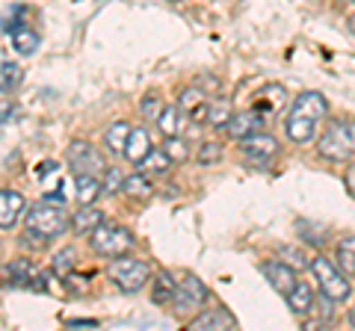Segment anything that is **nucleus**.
Instances as JSON below:
<instances>
[{
	"instance_id": "nucleus-1",
	"label": "nucleus",
	"mask_w": 355,
	"mask_h": 331,
	"mask_svg": "<svg viewBox=\"0 0 355 331\" xmlns=\"http://www.w3.org/2000/svg\"><path fill=\"white\" fill-rule=\"evenodd\" d=\"M329 118V101L320 92H302L296 95L284 116V134L293 145H308L311 139H317L320 121Z\"/></svg>"
},
{
	"instance_id": "nucleus-2",
	"label": "nucleus",
	"mask_w": 355,
	"mask_h": 331,
	"mask_svg": "<svg viewBox=\"0 0 355 331\" xmlns=\"http://www.w3.org/2000/svg\"><path fill=\"white\" fill-rule=\"evenodd\" d=\"M71 228V216L65 211V204H53V202H42L33 204L27 211V228H24V242L27 249H44L48 242H53L60 234Z\"/></svg>"
},
{
	"instance_id": "nucleus-3",
	"label": "nucleus",
	"mask_w": 355,
	"mask_h": 331,
	"mask_svg": "<svg viewBox=\"0 0 355 331\" xmlns=\"http://www.w3.org/2000/svg\"><path fill=\"white\" fill-rule=\"evenodd\" d=\"M317 154L329 163H347L355 157V118H329L317 139Z\"/></svg>"
},
{
	"instance_id": "nucleus-4",
	"label": "nucleus",
	"mask_w": 355,
	"mask_h": 331,
	"mask_svg": "<svg viewBox=\"0 0 355 331\" xmlns=\"http://www.w3.org/2000/svg\"><path fill=\"white\" fill-rule=\"evenodd\" d=\"M107 275L116 281L119 290H125V293H139L142 287L151 281V267H148L146 260H139V258L121 255V258H113V260L107 263Z\"/></svg>"
},
{
	"instance_id": "nucleus-5",
	"label": "nucleus",
	"mask_w": 355,
	"mask_h": 331,
	"mask_svg": "<svg viewBox=\"0 0 355 331\" xmlns=\"http://www.w3.org/2000/svg\"><path fill=\"white\" fill-rule=\"evenodd\" d=\"M89 246L98 258H121V255H130L133 249V234L125 228V225H110L104 222L101 228H95L92 234H89Z\"/></svg>"
},
{
	"instance_id": "nucleus-6",
	"label": "nucleus",
	"mask_w": 355,
	"mask_h": 331,
	"mask_svg": "<svg viewBox=\"0 0 355 331\" xmlns=\"http://www.w3.org/2000/svg\"><path fill=\"white\" fill-rule=\"evenodd\" d=\"M311 272H314L317 278V287H320V296H329L335 305L347 302L349 293H352V284L347 281V275H343L335 263L329 258H311Z\"/></svg>"
},
{
	"instance_id": "nucleus-7",
	"label": "nucleus",
	"mask_w": 355,
	"mask_h": 331,
	"mask_svg": "<svg viewBox=\"0 0 355 331\" xmlns=\"http://www.w3.org/2000/svg\"><path fill=\"white\" fill-rule=\"evenodd\" d=\"M207 299V287L202 278H196V275L187 272L181 281H178V293H175V299H172V314L175 316H193L202 311V305Z\"/></svg>"
},
{
	"instance_id": "nucleus-8",
	"label": "nucleus",
	"mask_w": 355,
	"mask_h": 331,
	"mask_svg": "<svg viewBox=\"0 0 355 331\" xmlns=\"http://www.w3.org/2000/svg\"><path fill=\"white\" fill-rule=\"evenodd\" d=\"M65 160H69L74 175H104L107 172V163L101 157V151H98L89 139H74L69 145Z\"/></svg>"
},
{
	"instance_id": "nucleus-9",
	"label": "nucleus",
	"mask_w": 355,
	"mask_h": 331,
	"mask_svg": "<svg viewBox=\"0 0 355 331\" xmlns=\"http://www.w3.org/2000/svg\"><path fill=\"white\" fill-rule=\"evenodd\" d=\"M237 145H240V154H243V157H246L249 163H258V166L272 163V160L282 154L279 139H275L272 134H263V130H254L252 136L240 139Z\"/></svg>"
},
{
	"instance_id": "nucleus-10",
	"label": "nucleus",
	"mask_w": 355,
	"mask_h": 331,
	"mask_svg": "<svg viewBox=\"0 0 355 331\" xmlns=\"http://www.w3.org/2000/svg\"><path fill=\"white\" fill-rule=\"evenodd\" d=\"M261 272H263V278L270 281L272 290L279 296H284V299H287V293H291L296 287V281H299L296 267H291V263H284V260H263Z\"/></svg>"
},
{
	"instance_id": "nucleus-11",
	"label": "nucleus",
	"mask_w": 355,
	"mask_h": 331,
	"mask_svg": "<svg viewBox=\"0 0 355 331\" xmlns=\"http://www.w3.org/2000/svg\"><path fill=\"white\" fill-rule=\"evenodd\" d=\"M3 275H6L9 287H33V290H48V287H44V278L36 272V267L30 263V258H15L12 263H6Z\"/></svg>"
},
{
	"instance_id": "nucleus-12",
	"label": "nucleus",
	"mask_w": 355,
	"mask_h": 331,
	"mask_svg": "<svg viewBox=\"0 0 355 331\" xmlns=\"http://www.w3.org/2000/svg\"><path fill=\"white\" fill-rule=\"evenodd\" d=\"M190 328L193 331H214V328H237V319L231 316L225 307H219V305H210L205 307V311H198L193 319H190Z\"/></svg>"
},
{
	"instance_id": "nucleus-13",
	"label": "nucleus",
	"mask_w": 355,
	"mask_h": 331,
	"mask_svg": "<svg viewBox=\"0 0 355 331\" xmlns=\"http://www.w3.org/2000/svg\"><path fill=\"white\" fill-rule=\"evenodd\" d=\"M24 195L15 193V190H9V186H3L0 190V228L3 231H12L18 225V219L21 213H24Z\"/></svg>"
},
{
	"instance_id": "nucleus-14",
	"label": "nucleus",
	"mask_w": 355,
	"mask_h": 331,
	"mask_svg": "<svg viewBox=\"0 0 355 331\" xmlns=\"http://www.w3.org/2000/svg\"><path fill=\"white\" fill-rule=\"evenodd\" d=\"M178 107L184 109L190 121H207V113H210V101H207V92L198 89V86H190L184 89L181 98H178Z\"/></svg>"
},
{
	"instance_id": "nucleus-15",
	"label": "nucleus",
	"mask_w": 355,
	"mask_h": 331,
	"mask_svg": "<svg viewBox=\"0 0 355 331\" xmlns=\"http://www.w3.org/2000/svg\"><path fill=\"white\" fill-rule=\"evenodd\" d=\"M254 130H263V116L258 113V109H246V113H234V116H231L225 134L240 142V139L252 136Z\"/></svg>"
},
{
	"instance_id": "nucleus-16",
	"label": "nucleus",
	"mask_w": 355,
	"mask_h": 331,
	"mask_svg": "<svg viewBox=\"0 0 355 331\" xmlns=\"http://www.w3.org/2000/svg\"><path fill=\"white\" fill-rule=\"evenodd\" d=\"M178 293V278L169 269H157L154 272V287H151V302L157 307H169Z\"/></svg>"
},
{
	"instance_id": "nucleus-17",
	"label": "nucleus",
	"mask_w": 355,
	"mask_h": 331,
	"mask_svg": "<svg viewBox=\"0 0 355 331\" xmlns=\"http://www.w3.org/2000/svg\"><path fill=\"white\" fill-rule=\"evenodd\" d=\"M6 36H12V48L21 53V57H33V53L39 51V45H42L39 33H36V30H30L24 21H18L15 27H9V30H6Z\"/></svg>"
},
{
	"instance_id": "nucleus-18",
	"label": "nucleus",
	"mask_w": 355,
	"mask_h": 331,
	"mask_svg": "<svg viewBox=\"0 0 355 331\" xmlns=\"http://www.w3.org/2000/svg\"><path fill=\"white\" fill-rule=\"evenodd\" d=\"M104 225V213L95 204H80V211H74L71 216V231L74 234H92L95 228Z\"/></svg>"
},
{
	"instance_id": "nucleus-19",
	"label": "nucleus",
	"mask_w": 355,
	"mask_h": 331,
	"mask_svg": "<svg viewBox=\"0 0 355 331\" xmlns=\"http://www.w3.org/2000/svg\"><path fill=\"white\" fill-rule=\"evenodd\" d=\"M187 116L178 104H169V107H163V113L157 118V130L163 136H181L184 134V125H187Z\"/></svg>"
},
{
	"instance_id": "nucleus-20",
	"label": "nucleus",
	"mask_w": 355,
	"mask_h": 331,
	"mask_svg": "<svg viewBox=\"0 0 355 331\" xmlns=\"http://www.w3.org/2000/svg\"><path fill=\"white\" fill-rule=\"evenodd\" d=\"M287 305H291V311L296 316H308L311 311H314V290H311V284L299 278L293 290L287 293Z\"/></svg>"
},
{
	"instance_id": "nucleus-21",
	"label": "nucleus",
	"mask_w": 355,
	"mask_h": 331,
	"mask_svg": "<svg viewBox=\"0 0 355 331\" xmlns=\"http://www.w3.org/2000/svg\"><path fill=\"white\" fill-rule=\"evenodd\" d=\"M74 186H77V202L80 204H95L104 195V181L98 175H74Z\"/></svg>"
},
{
	"instance_id": "nucleus-22",
	"label": "nucleus",
	"mask_w": 355,
	"mask_h": 331,
	"mask_svg": "<svg viewBox=\"0 0 355 331\" xmlns=\"http://www.w3.org/2000/svg\"><path fill=\"white\" fill-rule=\"evenodd\" d=\"M148 151H151V136H148V130H146V127H133L130 136H128V145H125V157H128L133 166H139L142 160H146Z\"/></svg>"
},
{
	"instance_id": "nucleus-23",
	"label": "nucleus",
	"mask_w": 355,
	"mask_h": 331,
	"mask_svg": "<svg viewBox=\"0 0 355 331\" xmlns=\"http://www.w3.org/2000/svg\"><path fill=\"white\" fill-rule=\"evenodd\" d=\"M121 193H125L128 198H137V202H146V198L154 195V186H151V178L148 172H133L125 178V184H121Z\"/></svg>"
},
{
	"instance_id": "nucleus-24",
	"label": "nucleus",
	"mask_w": 355,
	"mask_h": 331,
	"mask_svg": "<svg viewBox=\"0 0 355 331\" xmlns=\"http://www.w3.org/2000/svg\"><path fill=\"white\" fill-rule=\"evenodd\" d=\"M130 121H113L107 130H104V145L107 151L113 154H125V145H128V136H130Z\"/></svg>"
},
{
	"instance_id": "nucleus-25",
	"label": "nucleus",
	"mask_w": 355,
	"mask_h": 331,
	"mask_svg": "<svg viewBox=\"0 0 355 331\" xmlns=\"http://www.w3.org/2000/svg\"><path fill=\"white\" fill-rule=\"evenodd\" d=\"M139 169L148 172V175H166V172L172 169V157L166 154V148H151L146 154V160L139 163Z\"/></svg>"
},
{
	"instance_id": "nucleus-26",
	"label": "nucleus",
	"mask_w": 355,
	"mask_h": 331,
	"mask_svg": "<svg viewBox=\"0 0 355 331\" xmlns=\"http://www.w3.org/2000/svg\"><path fill=\"white\" fill-rule=\"evenodd\" d=\"M231 116H234V109H231V104L225 101V98H216V101H210V113H207V121L205 125H210L214 130H225Z\"/></svg>"
},
{
	"instance_id": "nucleus-27",
	"label": "nucleus",
	"mask_w": 355,
	"mask_h": 331,
	"mask_svg": "<svg viewBox=\"0 0 355 331\" xmlns=\"http://www.w3.org/2000/svg\"><path fill=\"white\" fill-rule=\"evenodd\" d=\"M18 83H21V65L12 60H3V69H0V89H3V98L12 95Z\"/></svg>"
},
{
	"instance_id": "nucleus-28",
	"label": "nucleus",
	"mask_w": 355,
	"mask_h": 331,
	"mask_svg": "<svg viewBox=\"0 0 355 331\" xmlns=\"http://www.w3.org/2000/svg\"><path fill=\"white\" fill-rule=\"evenodd\" d=\"M335 258H338V267L343 272H355V237H343L338 246H335Z\"/></svg>"
},
{
	"instance_id": "nucleus-29",
	"label": "nucleus",
	"mask_w": 355,
	"mask_h": 331,
	"mask_svg": "<svg viewBox=\"0 0 355 331\" xmlns=\"http://www.w3.org/2000/svg\"><path fill=\"white\" fill-rule=\"evenodd\" d=\"M296 234L302 237L308 246H323L326 242V234H323V225H314V222H308V219H299L296 222Z\"/></svg>"
},
{
	"instance_id": "nucleus-30",
	"label": "nucleus",
	"mask_w": 355,
	"mask_h": 331,
	"mask_svg": "<svg viewBox=\"0 0 355 331\" xmlns=\"http://www.w3.org/2000/svg\"><path fill=\"white\" fill-rule=\"evenodd\" d=\"M166 154L172 157V163H187L190 160V142L184 136H166Z\"/></svg>"
},
{
	"instance_id": "nucleus-31",
	"label": "nucleus",
	"mask_w": 355,
	"mask_h": 331,
	"mask_svg": "<svg viewBox=\"0 0 355 331\" xmlns=\"http://www.w3.org/2000/svg\"><path fill=\"white\" fill-rule=\"evenodd\" d=\"M53 272L60 275V278H65V275H69L74 267H77V255H74V249H60L57 255H53Z\"/></svg>"
},
{
	"instance_id": "nucleus-32",
	"label": "nucleus",
	"mask_w": 355,
	"mask_h": 331,
	"mask_svg": "<svg viewBox=\"0 0 355 331\" xmlns=\"http://www.w3.org/2000/svg\"><path fill=\"white\" fill-rule=\"evenodd\" d=\"M222 145L219 142H202V148H198V154H196V160H198V166H216L219 160H222Z\"/></svg>"
},
{
	"instance_id": "nucleus-33",
	"label": "nucleus",
	"mask_w": 355,
	"mask_h": 331,
	"mask_svg": "<svg viewBox=\"0 0 355 331\" xmlns=\"http://www.w3.org/2000/svg\"><path fill=\"white\" fill-rule=\"evenodd\" d=\"M139 113L146 116L148 121H157V118H160V113H163V101H160V95H157V92H148V95L139 101Z\"/></svg>"
},
{
	"instance_id": "nucleus-34",
	"label": "nucleus",
	"mask_w": 355,
	"mask_h": 331,
	"mask_svg": "<svg viewBox=\"0 0 355 331\" xmlns=\"http://www.w3.org/2000/svg\"><path fill=\"white\" fill-rule=\"evenodd\" d=\"M282 255H287V263H291V267H296V269H305V267H311V258L305 255L302 249H291V246H282Z\"/></svg>"
},
{
	"instance_id": "nucleus-35",
	"label": "nucleus",
	"mask_w": 355,
	"mask_h": 331,
	"mask_svg": "<svg viewBox=\"0 0 355 331\" xmlns=\"http://www.w3.org/2000/svg\"><path fill=\"white\" fill-rule=\"evenodd\" d=\"M121 184H125V175H121L119 169H107V175H104V193L107 195L110 193H119Z\"/></svg>"
},
{
	"instance_id": "nucleus-36",
	"label": "nucleus",
	"mask_w": 355,
	"mask_h": 331,
	"mask_svg": "<svg viewBox=\"0 0 355 331\" xmlns=\"http://www.w3.org/2000/svg\"><path fill=\"white\" fill-rule=\"evenodd\" d=\"M42 198H44V202H53V204H65V193H62V186H60V190H44V193H42Z\"/></svg>"
},
{
	"instance_id": "nucleus-37",
	"label": "nucleus",
	"mask_w": 355,
	"mask_h": 331,
	"mask_svg": "<svg viewBox=\"0 0 355 331\" xmlns=\"http://www.w3.org/2000/svg\"><path fill=\"white\" fill-rule=\"evenodd\" d=\"M343 184H347V193L355 198V163L347 166V175H343Z\"/></svg>"
},
{
	"instance_id": "nucleus-38",
	"label": "nucleus",
	"mask_w": 355,
	"mask_h": 331,
	"mask_svg": "<svg viewBox=\"0 0 355 331\" xmlns=\"http://www.w3.org/2000/svg\"><path fill=\"white\" fill-rule=\"evenodd\" d=\"M57 169H60L57 160H44V166L39 169V178H44V175H51V172H57Z\"/></svg>"
},
{
	"instance_id": "nucleus-39",
	"label": "nucleus",
	"mask_w": 355,
	"mask_h": 331,
	"mask_svg": "<svg viewBox=\"0 0 355 331\" xmlns=\"http://www.w3.org/2000/svg\"><path fill=\"white\" fill-rule=\"evenodd\" d=\"M65 325H71V328H77V325H98V319H69Z\"/></svg>"
},
{
	"instance_id": "nucleus-40",
	"label": "nucleus",
	"mask_w": 355,
	"mask_h": 331,
	"mask_svg": "<svg viewBox=\"0 0 355 331\" xmlns=\"http://www.w3.org/2000/svg\"><path fill=\"white\" fill-rule=\"evenodd\" d=\"M349 325L355 328V305H352V311H349Z\"/></svg>"
}]
</instances>
